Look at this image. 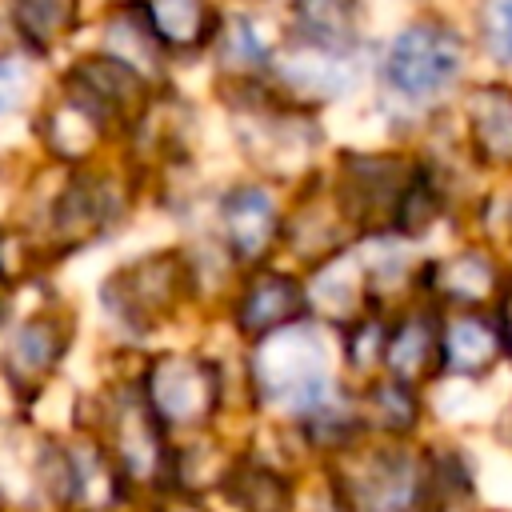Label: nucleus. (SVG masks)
<instances>
[{
    "label": "nucleus",
    "instance_id": "19",
    "mask_svg": "<svg viewBox=\"0 0 512 512\" xmlns=\"http://www.w3.org/2000/svg\"><path fill=\"white\" fill-rule=\"evenodd\" d=\"M16 92H20V72L12 60H0V112L16 108V100H20Z\"/></svg>",
    "mask_w": 512,
    "mask_h": 512
},
{
    "label": "nucleus",
    "instance_id": "3",
    "mask_svg": "<svg viewBox=\"0 0 512 512\" xmlns=\"http://www.w3.org/2000/svg\"><path fill=\"white\" fill-rule=\"evenodd\" d=\"M144 400L160 428H200L220 400V376L200 356H160L144 376Z\"/></svg>",
    "mask_w": 512,
    "mask_h": 512
},
{
    "label": "nucleus",
    "instance_id": "4",
    "mask_svg": "<svg viewBox=\"0 0 512 512\" xmlns=\"http://www.w3.org/2000/svg\"><path fill=\"white\" fill-rule=\"evenodd\" d=\"M220 224H224V240L236 264H260L268 248L284 236L280 208L272 192L260 184H236L220 200Z\"/></svg>",
    "mask_w": 512,
    "mask_h": 512
},
{
    "label": "nucleus",
    "instance_id": "13",
    "mask_svg": "<svg viewBox=\"0 0 512 512\" xmlns=\"http://www.w3.org/2000/svg\"><path fill=\"white\" fill-rule=\"evenodd\" d=\"M156 40L176 52L204 48L216 36V8L208 0H136Z\"/></svg>",
    "mask_w": 512,
    "mask_h": 512
},
{
    "label": "nucleus",
    "instance_id": "10",
    "mask_svg": "<svg viewBox=\"0 0 512 512\" xmlns=\"http://www.w3.org/2000/svg\"><path fill=\"white\" fill-rule=\"evenodd\" d=\"M424 276H428V292L440 300H452V304H480V300L504 292L496 260L480 248L432 260V264H424Z\"/></svg>",
    "mask_w": 512,
    "mask_h": 512
},
{
    "label": "nucleus",
    "instance_id": "8",
    "mask_svg": "<svg viewBox=\"0 0 512 512\" xmlns=\"http://www.w3.org/2000/svg\"><path fill=\"white\" fill-rule=\"evenodd\" d=\"M440 324L436 312L428 308H412L404 312L392 328H388V344H384V364L392 372V380L400 384H416L428 372L440 368Z\"/></svg>",
    "mask_w": 512,
    "mask_h": 512
},
{
    "label": "nucleus",
    "instance_id": "9",
    "mask_svg": "<svg viewBox=\"0 0 512 512\" xmlns=\"http://www.w3.org/2000/svg\"><path fill=\"white\" fill-rule=\"evenodd\" d=\"M64 348H68V328H64V320L52 316V312H36V316H28V320L12 332L8 348H4V368H8L12 380H20V384H40V380L60 364Z\"/></svg>",
    "mask_w": 512,
    "mask_h": 512
},
{
    "label": "nucleus",
    "instance_id": "20",
    "mask_svg": "<svg viewBox=\"0 0 512 512\" xmlns=\"http://www.w3.org/2000/svg\"><path fill=\"white\" fill-rule=\"evenodd\" d=\"M496 324H500L504 352L512 356V280H508V284H504V292L496 296Z\"/></svg>",
    "mask_w": 512,
    "mask_h": 512
},
{
    "label": "nucleus",
    "instance_id": "12",
    "mask_svg": "<svg viewBox=\"0 0 512 512\" xmlns=\"http://www.w3.org/2000/svg\"><path fill=\"white\" fill-rule=\"evenodd\" d=\"M472 152L484 164H512V92L484 84L464 104Z\"/></svg>",
    "mask_w": 512,
    "mask_h": 512
},
{
    "label": "nucleus",
    "instance_id": "11",
    "mask_svg": "<svg viewBox=\"0 0 512 512\" xmlns=\"http://www.w3.org/2000/svg\"><path fill=\"white\" fill-rule=\"evenodd\" d=\"M416 492V468L400 452H376L344 500L360 512H408L416 504Z\"/></svg>",
    "mask_w": 512,
    "mask_h": 512
},
{
    "label": "nucleus",
    "instance_id": "17",
    "mask_svg": "<svg viewBox=\"0 0 512 512\" xmlns=\"http://www.w3.org/2000/svg\"><path fill=\"white\" fill-rule=\"evenodd\" d=\"M220 52H224V64H228V68H240V72H248V68H264V64L272 60V48L252 32L248 20H236L232 28H224V36H220Z\"/></svg>",
    "mask_w": 512,
    "mask_h": 512
},
{
    "label": "nucleus",
    "instance_id": "1",
    "mask_svg": "<svg viewBox=\"0 0 512 512\" xmlns=\"http://www.w3.org/2000/svg\"><path fill=\"white\" fill-rule=\"evenodd\" d=\"M464 60H468V44L460 40V32L436 16H424L392 36L380 60V76L392 96L408 104H424L460 80Z\"/></svg>",
    "mask_w": 512,
    "mask_h": 512
},
{
    "label": "nucleus",
    "instance_id": "15",
    "mask_svg": "<svg viewBox=\"0 0 512 512\" xmlns=\"http://www.w3.org/2000/svg\"><path fill=\"white\" fill-rule=\"evenodd\" d=\"M8 12H12V36L32 52H48L80 20L76 0H8Z\"/></svg>",
    "mask_w": 512,
    "mask_h": 512
},
{
    "label": "nucleus",
    "instance_id": "16",
    "mask_svg": "<svg viewBox=\"0 0 512 512\" xmlns=\"http://www.w3.org/2000/svg\"><path fill=\"white\" fill-rule=\"evenodd\" d=\"M368 408H372V416L388 428V432H404V428H412V420H416V400H412V384H400V380H380V384H372L368 388Z\"/></svg>",
    "mask_w": 512,
    "mask_h": 512
},
{
    "label": "nucleus",
    "instance_id": "5",
    "mask_svg": "<svg viewBox=\"0 0 512 512\" xmlns=\"http://www.w3.org/2000/svg\"><path fill=\"white\" fill-rule=\"evenodd\" d=\"M308 312V284L296 280L292 272H276V268H264L256 272L240 296H236V328L244 336H272L280 328H292L300 324Z\"/></svg>",
    "mask_w": 512,
    "mask_h": 512
},
{
    "label": "nucleus",
    "instance_id": "6",
    "mask_svg": "<svg viewBox=\"0 0 512 512\" xmlns=\"http://www.w3.org/2000/svg\"><path fill=\"white\" fill-rule=\"evenodd\" d=\"M180 284H184L180 252H156L152 260H140L108 280V304L120 316L144 324L180 300Z\"/></svg>",
    "mask_w": 512,
    "mask_h": 512
},
{
    "label": "nucleus",
    "instance_id": "14",
    "mask_svg": "<svg viewBox=\"0 0 512 512\" xmlns=\"http://www.w3.org/2000/svg\"><path fill=\"white\" fill-rule=\"evenodd\" d=\"M356 0H292V32L304 48L348 52L356 40Z\"/></svg>",
    "mask_w": 512,
    "mask_h": 512
},
{
    "label": "nucleus",
    "instance_id": "7",
    "mask_svg": "<svg viewBox=\"0 0 512 512\" xmlns=\"http://www.w3.org/2000/svg\"><path fill=\"white\" fill-rule=\"evenodd\" d=\"M500 356H504V340H500L496 316L460 312L440 332V368L452 376L476 380V376L492 372Z\"/></svg>",
    "mask_w": 512,
    "mask_h": 512
},
{
    "label": "nucleus",
    "instance_id": "18",
    "mask_svg": "<svg viewBox=\"0 0 512 512\" xmlns=\"http://www.w3.org/2000/svg\"><path fill=\"white\" fill-rule=\"evenodd\" d=\"M480 36L500 64H512V0L480 4Z\"/></svg>",
    "mask_w": 512,
    "mask_h": 512
},
{
    "label": "nucleus",
    "instance_id": "2",
    "mask_svg": "<svg viewBox=\"0 0 512 512\" xmlns=\"http://www.w3.org/2000/svg\"><path fill=\"white\" fill-rule=\"evenodd\" d=\"M264 352L256 360V384L264 396L296 416H320L332 408V380H328V360L324 344L316 332L292 324L272 336H264Z\"/></svg>",
    "mask_w": 512,
    "mask_h": 512
},
{
    "label": "nucleus",
    "instance_id": "21",
    "mask_svg": "<svg viewBox=\"0 0 512 512\" xmlns=\"http://www.w3.org/2000/svg\"><path fill=\"white\" fill-rule=\"evenodd\" d=\"M12 44H16V36L8 32V24L0 20V60H8V52H12Z\"/></svg>",
    "mask_w": 512,
    "mask_h": 512
}]
</instances>
